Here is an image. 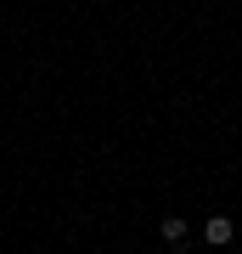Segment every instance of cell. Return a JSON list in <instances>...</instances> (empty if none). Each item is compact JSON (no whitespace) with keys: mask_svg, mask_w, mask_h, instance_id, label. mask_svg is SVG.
I'll use <instances>...</instances> for the list:
<instances>
[{"mask_svg":"<svg viewBox=\"0 0 242 254\" xmlns=\"http://www.w3.org/2000/svg\"><path fill=\"white\" fill-rule=\"evenodd\" d=\"M158 232H163V243H186V220H180V215H169V220H158Z\"/></svg>","mask_w":242,"mask_h":254,"instance_id":"cell-2","label":"cell"},{"mask_svg":"<svg viewBox=\"0 0 242 254\" xmlns=\"http://www.w3.org/2000/svg\"><path fill=\"white\" fill-rule=\"evenodd\" d=\"M163 254H186V243H169V249H163Z\"/></svg>","mask_w":242,"mask_h":254,"instance_id":"cell-3","label":"cell"},{"mask_svg":"<svg viewBox=\"0 0 242 254\" xmlns=\"http://www.w3.org/2000/svg\"><path fill=\"white\" fill-rule=\"evenodd\" d=\"M231 237H237V220H225V215H208V220H203V243H208V249H225Z\"/></svg>","mask_w":242,"mask_h":254,"instance_id":"cell-1","label":"cell"}]
</instances>
